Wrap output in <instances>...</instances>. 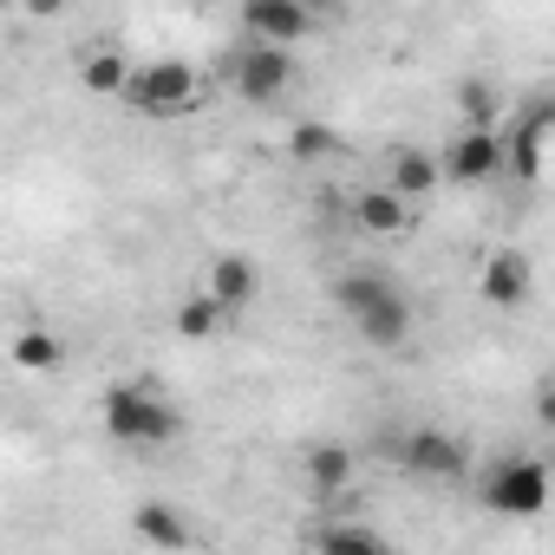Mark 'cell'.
<instances>
[{
	"mask_svg": "<svg viewBox=\"0 0 555 555\" xmlns=\"http://www.w3.org/2000/svg\"><path fill=\"white\" fill-rule=\"evenodd\" d=\"M105 431H112L118 444H131V451H157V444H170V438L183 431V418H177V405L157 399L151 386H112V392H105Z\"/></svg>",
	"mask_w": 555,
	"mask_h": 555,
	"instance_id": "obj_1",
	"label": "cell"
},
{
	"mask_svg": "<svg viewBox=\"0 0 555 555\" xmlns=\"http://www.w3.org/2000/svg\"><path fill=\"white\" fill-rule=\"evenodd\" d=\"M196 92H203V79H196L190 60H151V66H131V79H125L118 99H131L151 118H170V112H190Z\"/></svg>",
	"mask_w": 555,
	"mask_h": 555,
	"instance_id": "obj_2",
	"label": "cell"
},
{
	"mask_svg": "<svg viewBox=\"0 0 555 555\" xmlns=\"http://www.w3.org/2000/svg\"><path fill=\"white\" fill-rule=\"evenodd\" d=\"M229 79L248 105H274L288 86H295V53L274 47V40H242L235 60H229Z\"/></svg>",
	"mask_w": 555,
	"mask_h": 555,
	"instance_id": "obj_3",
	"label": "cell"
},
{
	"mask_svg": "<svg viewBox=\"0 0 555 555\" xmlns=\"http://www.w3.org/2000/svg\"><path fill=\"white\" fill-rule=\"evenodd\" d=\"M548 503V470L535 457H503L483 470V509L496 516H542Z\"/></svg>",
	"mask_w": 555,
	"mask_h": 555,
	"instance_id": "obj_4",
	"label": "cell"
},
{
	"mask_svg": "<svg viewBox=\"0 0 555 555\" xmlns=\"http://www.w3.org/2000/svg\"><path fill=\"white\" fill-rule=\"evenodd\" d=\"M438 177H451V183H490V177H503V125H464L444 144Z\"/></svg>",
	"mask_w": 555,
	"mask_h": 555,
	"instance_id": "obj_5",
	"label": "cell"
},
{
	"mask_svg": "<svg viewBox=\"0 0 555 555\" xmlns=\"http://www.w3.org/2000/svg\"><path fill=\"white\" fill-rule=\"evenodd\" d=\"M412 477H425V483H451V477H464V464H470V451H464V438H451V431H405L399 438V451H392Z\"/></svg>",
	"mask_w": 555,
	"mask_h": 555,
	"instance_id": "obj_6",
	"label": "cell"
},
{
	"mask_svg": "<svg viewBox=\"0 0 555 555\" xmlns=\"http://www.w3.org/2000/svg\"><path fill=\"white\" fill-rule=\"evenodd\" d=\"M353 229L360 235H373V242H399L405 229H412V203L392 190V183H366V190H353Z\"/></svg>",
	"mask_w": 555,
	"mask_h": 555,
	"instance_id": "obj_7",
	"label": "cell"
},
{
	"mask_svg": "<svg viewBox=\"0 0 555 555\" xmlns=\"http://www.w3.org/2000/svg\"><path fill=\"white\" fill-rule=\"evenodd\" d=\"M242 27H248V40L295 47L314 27V8H308V0H242Z\"/></svg>",
	"mask_w": 555,
	"mask_h": 555,
	"instance_id": "obj_8",
	"label": "cell"
},
{
	"mask_svg": "<svg viewBox=\"0 0 555 555\" xmlns=\"http://www.w3.org/2000/svg\"><path fill=\"white\" fill-rule=\"evenodd\" d=\"M353 327L366 334V347H379V353H399L405 340H412V301L399 295V288H379L360 314H353Z\"/></svg>",
	"mask_w": 555,
	"mask_h": 555,
	"instance_id": "obj_9",
	"label": "cell"
},
{
	"mask_svg": "<svg viewBox=\"0 0 555 555\" xmlns=\"http://www.w3.org/2000/svg\"><path fill=\"white\" fill-rule=\"evenodd\" d=\"M548 131H555V112H548V99H535L509 131H503V164H516L529 183L542 177V151H548Z\"/></svg>",
	"mask_w": 555,
	"mask_h": 555,
	"instance_id": "obj_10",
	"label": "cell"
},
{
	"mask_svg": "<svg viewBox=\"0 0 555 555\" xmlns=\"http://www.w3.org/2000/svg\"><path fill=\"white\" fill-rule=\"evenodd\" d=\"M203 295H209L222 314H242V308L261 295V268H255L248 255H216L209 274H203Z\"/></svg>",
	"mask_w": 555,
	"mask_h": 555,
	"instance_id": "obj_11",
	"label": "cell"
},
{
	"mask_svg": "<svg viewBox=\"0 0 555 555\" xmlns=\"http://www.w3.org/2000/svg\"><path fill=\"white\" fill-rule=\"evenodd\" d=\"M529 288H535V274H529V255H522V248H496V255L483 261L477 295H483L490 308H522Z\"/></svg>",
	"mask_w": 555,
	"mask_h": 555,
	"instance_id": "obj_12",
	"label": "cell"
},
{
	"mask_svg": "<svg viewBox=\"0 0 555 555\" xmlns=\"http://www.w3.org/2000/svg\"><path fill=\"white\" fill-rule=\"evenodd\" d=\"M353 470H360V457L347 444H308L301 451V477H308L314 496H347L353 490Z\"/></svg>",
	"mask_w": 555,
	"mask_h": 555,
	"instance_id": "obj_13",
	"label": "cell"
},
{
	"mask_svg": "<svg viewBox=\"0 0 555 555\" xmlns=\"http://www.w3.org/2000/svg\"><path fill=\"white\" fill-rule=\"evenodd\" d=\"M131 535H138V542H157V548H190V542H196V529H190L170 503H138V509H131Z\"/></svg>",
	"mask_w": 555,
	"mask_h": 555,
	"instance_id": "obj_14",
	"label": "cell"
},
{
	"mask_svg": "<svg viewBox=\"0 0 555 555\" xmlns=\"http://www.w3.org/2000/svg\"><path fill=\"white\" fill-rule=\"evenodd\" d=\"M386 183H392L405 203H418V196H431L444 177H438V157H425L418 144H399V151H392V177H386Z\"/></svg>",
	"mask_w": 555,
	"mask_h": 555,
	"instance_id": "obj_15",
	"label": "cell"
},
{
	"mask_svg": "<svg viewBox=\"0 0 555 555\" xmlns=\"http://www.w3.org/2000/svg\"><path fill=\"white\" fill-rule=\"evenodd\" d=\"M125 79H131V60H125L118 47H92V53L79 60V86H86L92 99H118Z\"/></svg>",
	"mask_w": 555,
	"mask_h": 555,
	"instance_id": "obj_16",
	"label": "cell"
},
{
	"mask_svg": "<svg viewBox=\"0 0 555 555\" xmlns=\"http://www.w3.org/2000/svg\"><path fill=\"white\" fill-rule=\"evenodd\" d=\"M66 360V340L60 334H47V327H21L14 334V366L21 373H53Z\"/></svg>",
	"mask_w": 555,
	"mask_h": 555,
	"instance_id": "obj_17",
	"label": "cell"
},
{
	"mask_svg": "<svg viewBox=\"0 0 555 555\" xmlns=\"http://www.w3.org/2000/svg\"><path fill=\"white\" fill-rule=\"evenodd\" d=\"M334 151H340V131L321 125V118L295 125V138H288V157H295V164H321V157H334Z\"/></svg>",
	"mask_w": 555,
	"mask_h": 555,
	"instance_id": "obj_18",
	"label": "cell"
},
{
	"mask_svg": "<svg viewBox=\"0 0 555 555\" xmlns=\"http://www.w3.org/2000/svg\"><path fill=\"white\" fill-rule=\"evenodd\" d=\"M314 542L334 548V555H379V548H386V535H379V529H360V522H327Z\"/></svg>",
	"mask_w": 555,
	"mask_h": 555,
	"instance_id": "obj_19",
	"label": "cell"
},
{
	"mask_svg": "<svg viewBox=\"0 0 555 555\" xmlns=\"http://www.w3.org/2000/svg\"><path fill=\"white\" fill-rule=\"evenodd\" d=\"M222 321H229V314H222V308H216L209 295H190V301L177 308V334H183V340H209V334H216Z\"/></svg>",
	"mask_w": 555,
	"mask_h": 555,
	"instance_id": "obj_20",
	"label": "cell"
},
{
	"mask_svg": "<svg viewBox=\"0 0 555 555\" xmlns=\"http://www.w3.org/2000/svg\"><path fill=\"white\" fill-rule=\"evenodd\" d=\"M379 288H392L386 274H340V282H334V308H340V314H360Z\"/></svg>",
	"mask_w": 555,
	"mask_h": 555,
	"instance_id": "obj_21",
	"label": "cell"
},
{
	"mask_svg": "<svg viewBox=\"0 0 555 555\" xmlns=\"http://www.w3.org/2000/svg\"><path fill=\"white\" fill-rule=\"evenodd\" d=\"M457 105H464V125H496V92H490L483 79H464Z\"/></svg>",
	"mask_w": 555,
	"mask_h": 555,
	"instance_id": "obj_22",
	"label": "cell"
},
{
	"mask_svg": "<svg viewBox=\"0 0 555 555\" xmlns=\"http://www.w3.org/2000/svg\"><path fill=\"white\" fill-rule=\"evenodd\" d=\"M27 14L34 21H53V14H66V0H27Z\"/></svg>",
	"mask_w": 555,
	"mask_h": 555,
	"instance_id": "obj_23",
	"label": "cell"
},
{
	"mask_svg": "<svg viewBox=\"0 0 555 555\" xmlns=\"http://www.w3.org/2000/svg\"><path fill=\"white\" fill-rule=\"evenodd\" d=\"M203 8H216V0H203Z\"/></svg>",
	"mask_w": 555,
	"mask_h": 555,
	"instance_id": "obj_24",
	"label": "cell"
},
{
	"mask_svg": "<svg viewBox=\"0 0 555 555\" xmlns=\"http://www.w3.org/2000/svg\"><path fill=\"white\" fill-rule=\"evenodd\" d=\"M308 8H314V0H308Z\"/></svg>",
	"mask_w": 555,
	"mask_h": 555,
	"instance_id": "obj_25",
	"label": "cell"
}]
</instances>
